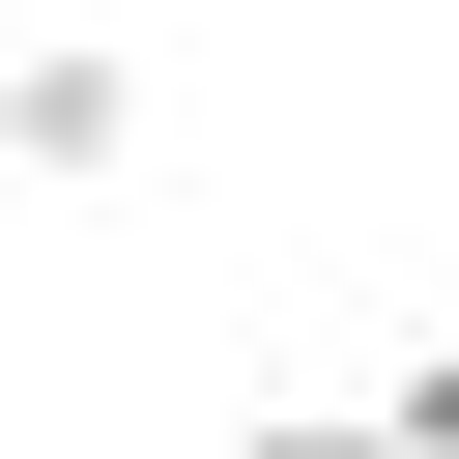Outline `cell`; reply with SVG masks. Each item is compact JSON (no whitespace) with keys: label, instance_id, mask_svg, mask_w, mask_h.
<instances>
[{"label":"cell","instance_id":"1","mask_svg":"<svg viewBox=\"0 0 459 459\" xmlns=\"http://www.w3.org/2000/svg\"><path fill=\"white\" fill-rule=\"evenodd\" d=\"M0 143H29V201H115V172H143V57L57 0V29L0 57Z\"/></svg>","mask_w":459,"mask_h":459},{"label":"cell","instance_id":"3","mask_svg":"<svg viewBox=\"0 0 459 459\" xmlns=\"http://www.w3.org/2000/svg\"><path fill=\"white\" fill-rule=\"evenodd\" d=\"M373 402H402V459H459V344H402V373H373Z\"/></svg>","mask_w":459,"mask_h":459},{"label":"cell","instance_id":"2","mask_svg":"<svg viewBox=\"0 0 459 459\" xmlns=\"http://www.w3.org/2000/svg\"><path fill=\"white\" fill-rule=\"evenodd\" d=\"M230 459H402V402H258Z\"/></svg>","mask_w":459,"mask_h":459}]
</instances>
